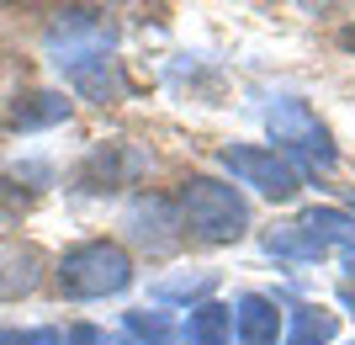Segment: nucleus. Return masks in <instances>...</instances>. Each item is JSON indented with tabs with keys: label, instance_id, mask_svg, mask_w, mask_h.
<instances>
[{
	"label": "nucleus",
	"instance_id": "obj_1",
	"mask_svg": "<svg viewBox=\"0 0 355 345\" xmlns=\"http://www.w3.org/2000/svg\"><path fill=\"white\" fill-rule=\"evenodd\" d=\"M112 43H117V32L106 27L96 11H64L48 27V53L59 64V75L85 101H101V106L122 101V90H128L117 59H112Z\"/></svg>",
	"mask_w": 355,
	"mask_h": 345
},
{
	"label": "nucleus",
	"instance_id": "obj_2",
	"mask_svg": "<svg viewBox=\"0 0 355 345\" xmlns=\"http://www.w3.org/2000/svg\"><path fill=\"white\" fill-rule=\"evenodd\" d=\"M266 128H270V144H276V154H282L286 165L302 176H318V170H334L340 165V149H334V138H329V128L318 117H313L308 101H297V96H276L266 112Z\"/></svg>",
	"mask_w": 355,
	"mask_h": 345
},
{
	"label": "nucleus",
	"instance_id": "obj_3",
	"mask_svg": "<svg viewBox=\"0 0 355 345\" xmlns=\"http://www.w3.org/2000/svg\"><path fill=\"white\" fill-rule=\"evenodd\" d=\"M59 276V292L74 303H96V298H117L133 287V260L128 250L112 239H85V244H69L53 266Z\"/></svg>",
	"mask_w": 355,
	"mask_h": 345
},
{
	"label": "nucleus",
	"instance_id": "obj_4",
	"mask_svg": "<svg viewBox=\"0 0 355 345\" xmlns=\"http://www.w3.org/2000/svg\"><path fill=\"white\" fill-rule=\"evenodd\" d=\"M180 224L207 244H234V239H244V228H250V202H244L239 186H228V180L191 176L180 186Z\"/></svg>",
	"mask_w": 355,
	"mask_h": 345
},
{
	"label": "nucleus",
	"instance_id": "obj_5",
	"mask_svg": "<svg viewBox=\"0 0 355 345\" xmlns=\"http://www.w3.org/2000/svg\"><path fill=\"white\" fill-rule=\"evenodd\" d=\"M329 250H355V218L340 208H313L297 224H282L266 234V255L276 260H324Z\"/></svg>",
	"mask_w": 355,
	"mask_h": 345
},
{
	"label": "nucleus",
	"instance_id": "obj_6",
	"mask_svg": "<svg viewBox=\"0 0 355 345\" xmlns=\"http://www.w3.org/2000/svg\"><path fill=\"white\" fill-rule=\"evenodd\" d=\"M218 160L239 186H254V192L270 196V202H292L297 186H302V176H297L276 149H266V144H223Z\"/></svg>",
	"mask_w": 355,
	"mask_h": 345
},
{
	"label": "nucleus",
	"instance_id": "obj_7",
	"mask_svg": "<svg viewBox=\"0 0 355 345\" xmlns=\"http://www.w3.org/2000/svg\"><path fill=\"white\" fill-rule=\"evenodd\" d=\"M144 170H148V149H138V144H101V149L80 165L74 180H80V192H122V186H133Z\"/></svg>",
	"mask_w": 355,
	"mask_h": 345
},
{
	"label": "nucleus",
	"instance_id": "obj_8",
	"mask_svg": "<svg viewBox=\"0 0 355 345\" xmlns=\"http://www.w3.org/2000/svg\"><path fill=\"white\" fill-rule=\"evenodd\" d=\"M180 212L164 202V196H154V192H144V196H133L128 202V234H133L144 250H175L180 244Z\"/></svg>",
	"mask_w": 355,
	"mask_h": 345
},
{
	"label": "nucleus",
	"instance_id": "obj_9",
	"mask_svg": "<svg viewBox=\"0 0 355 345\" xmlns=\"http://www.w3.org/2000/svg\"><path fill=\"white\" fill-rule=\"evenodd\" d=\"M282 335V308L266 292H244L234 303V345H276Z\"/></svg>",
	"mask_w": 355,
	"mask_h": 345
},
{
	"label": "nucleus",
	"instance_id": "obj_10",
	"mask_svg": "<svg viewBox=\"0 0 355 345\" xmlns=\"http://www.w3.org/2000/svg\"><path fill=\"white\" fill-rule=\"evenodd\" d=\"M69 117V96L64 90H27V96H16L11 106V128L21 133H37V128H53V122Z\"/></svg>",
	"mask_w": 355,
	"mask_h": 345
},
{
	"label": "nucleus",
	"instance_id": "obj_11",
	"mask_svg": "<svg viewBox=\"0 0 355 345\" xmlns=\"http://www.w3.org/2000/svg\"><path fill=\"white\" fill-rule=\"evenodd\" d=\"M37 282H43V255L32 244H16L0 255V298H27Z\"/></svg>",
	"mask_w": 355,
	"mask_h": 345
},
{
	"label": "nucleus",
	"instance_id": "obj_12",
	"mask_svg": "<svg viewBox=\"0 0 355 345\" xmlns=\"http://www.w3.org/2000/svg\"><path fill=\"white\" fill-rule=\"evenodd\" d=\"M234 340V308L223 303H196L186 319V345H228Z\"/></svg>",
	"mask_w": 355,
	"mask_h": 345
},
{
	"label": "nucleus",
	"instance_id": "obj_13",
	"mask_svg": "<svg viewBox=\"0 0 355 345\" xmlns=\"http://www.w3.org/2000/svg\"><path fill=\"white\" fill-rule=\"evenodd\" d=\"M159 303H202L207 292H218V271H180V276H159V282L148 287Z\"/></svg>",
	"mask_w": 355,
	"mask_h": 345
},
{
	"label": "nucleus",
	"instance_id": "obj_14",
	"mask_svg": "<svg viewBox=\"0 0 355 345\" xmlns=\"http://www.w3.org/2000/svg\"><path fill=\"white\" fill-rule=\"evenodd\" d=\"M329 340H334V314H324V308H297L292 314L286 345H329Z\"/></svg>",
	"mask_w": 355,
	"mask_h": 345
},
{
	"label": "nucleus",
	"instance_id": "obj_15",
	"mask_svg": "<svg viewBox=\"0 0 355 345\" xmlns=\"http://www.w3.org/2000/svg\"><path fill=\"white\" fill-rule=\"evenodd\" d=\"M122 335H133V340H144V345H175L170 324H164L159 314H144V308H133V314L122 319Z\"/></svg>",
	"mask_w": 355,
	"mask_h": 345
},
{
	"label": "nucleus",
	"instance_id": "obj_16",
	"mask_svg": "<svg viewBox=\"0 0 355 345\" xmlns=\"http://www.w3.org/2000/svg\"><path fill=\"white\" fill-rule=\"evenodd\" d=\"M0 345H64V335L53 324L43 330H16V324H0Z\"/></svg>",
	"mask_w": 355,
	"mask_h": 345
},
{
	"label": "nucleus",
	"instance_id": "obj_17",
	"mask_svg": "<svg viewBox=\"0 0 355 345\" xmlns=\"http://www.w3.org/2000/svg\"><path fill=\"white\" fill-rule=\"evenodd\" d=\"M64 345H106V330L101 324H74V330L64 335Z\"/></svg>",
	"mask_w": 355,
	"mask_h": 345
},
{
	"label": "nucleus",
	"instance_id": "obj_18",
	"mask_svg": "<svg viewBox=\"0 0 355 345\" xmlns=\"http://www.w3.org/2000/svg\"><path fill=\"white\" fill-rule=\"evenodd\" d=\"M340 303H345V308H355V287H340Z\"/></svg>",
	"mask_w": 355,
	"mask_h": 345
},
{
	"label": "nucleus",
	"instance_id": "obj_19",
	"mask_svg": "<svg viewBox=\"0 0 355 345\" xmlns=\"http://www.w3.org/2000/svg\"><path fill=\"white\" fill-rule=\"evenodd\" d=\"M345 271H350V276H355V250H345Z\"/></svg>",
	"mask_w": 355,
	"mask_h": 345
},
{
	"label": "nucleus",
	"instance_id": "obj_20",
	"mask_svg": "<svg viewBox=\"0 0 355 345\" xmlns=\"http://www.w3.org/2000/svg\"><path fill=\"white\" fill-rule=\"evenodd\" d=\"M345 48H355V27H350V32H345Z\"/></svg>",
	"mask_w": 355,
	"mask_h": 345
},
{
	"label": "nucleus",
	"instance_id": "obj_21",
	"mask_svg": "<svg viewBox=\"0 0 355 345\" xmlns=\"http://www.w3.org/2000/svg\"><path fill=\"white\" fill-rule=\"evenodd\" d=\"M117 345H144V340H133V335H122V340H117Z\"/></svg>",
	"mask_w": 355,
	"mask_h": 345
}]
</instances>
